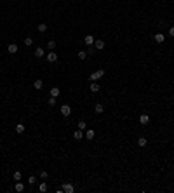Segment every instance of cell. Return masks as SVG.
<instances>
[{
  "instance_id": "7402d4cb",
  "label": "cell",
  "mask_w": 174,
  "mask_h": 193,
  "mask_svg": "<svg viewBox=\"0 0 174 193\" xmlns=\"http://www.w3.org/2000/svg\"><path fill=\"white\" fill-rule=\"evenodd\" d=\"M47 47L51 49V50H54V49H56V42H54V40H49V42H47Z\"/></svg>"
},
{
  "instance_id": "f546056e",
  "label": "cell",
  "mask_w": 174,
  "mask_h": 193,
  "mask_svg": "<svg viewBox=\"0 0 174 193\" xmlns=\"http://www.w3.org/2000/svg\"><path fill=\"white\" fill-rule=\"evenodd\" d=\"M169 35H171V37H174V26H171V28H169Z\"/></svg>"
},
{
  "instance_id": "8992f818",
  "label": "cell",
  "mask_w": 174,
  "mask_h": 193,
  "mask_svg": "<svg viewBox=\"0 0 174 193\" xmlns=\"http://www.w3.org/2000/svg\"><path fill=\"white\" fill-rule=\"evenodd\" d=\"M44 56H45V50H44L42 47L35 49V58H44Z\"/></svg>"
},
{
  "instance_id": "2e32d148",
  "label": "cell",
  "mask_w": 174,
  "mask_h": 193,
  "mask_svg": "<svg viewBox=\"0 0 174 193\" xmlns=\"http://www.w3.org/2000/svg\"><path fill=\"white\" fill-rule=\"evenodd\" d=\"M14 190H16V191H23V190H24V184L19 183V181H16V186H14Z\"/></svg>"
},
{
  "instance_id": "d4e9b609",
  "label": "cell",
  "mask_w": 174,
  "mask_h": 193,
  "mask_svg": "<svg viewBox=\"0 0 174 193\" xmlns=\"http://www.w3.org/2000/svg\"><path fill=\"white\" fill-rule=\"evenodd\" d=\"M78 58H80V59H85L87 58V52H85V50H80V52H78Z\"/></svg>"
},
{
  "instance_id": "f1b7e54d",
  "label": "cell",
  "mask_w": 174,
  "mask_h": 193,
  "mask_svg": "<svg viewBox=\"0 0 174 193\" xmlns=\"http://www.w3.org/2000/svg\"><path fill=\"white\" fill-rule=\"evenodd\" d=\"M40 177H42V179H47V171H42V172H40Z\"/></svg>"
},
{
  "instance_id": "d6986e66",
  "label": "cell",
  "mask_w": 174,
  "mask_h": 193,
  "mask_svg": "<svg viewBox=\"0 0 174 193\" xmlns=\"http://www.w3.org/2000/svg\"><path fill=\"white\" fill-rule=\"evenodd\" d=\"M146 143H148V141H146V137H139V139H138V146H141V148H143V146H146Z\"/></svg>"
},
{
  "instance_id": "ba28073f",
  "label": "cell",
  "mask_w": 174,
  "mask_h": 193,
  "mask_svg": "<svg viewBox=\"0 0 174 193\" xmlns=\"http://www.w3.org/2000/svg\"><path fill=\"white\" fill-rule=\"evenodd\" d=\"M94 131L92 129H85V139H94Z\"/></svg>"
},
{
  "instance_id": "5b68a950",
  "label": "cell",
  "mask_w": 174,
  "mask_h": 193,
  "mask_svg": "<svg viewBox=\"0 0 174 193\" xmlns=\"http://www.w3.org/2000/svg\"><path fill=\"white\" fill-rule=\"evenodd\" d=\"M61 190H63V191H66V193H73V190H75V186H73V184H70V183H65Z\"/></svg>"
},
{
  "instance_id": "4dcf8cb0",
  "label": "cell",
  "mask_w": 174,
  "mask_h": 193,
  "mask_svg": "<svg viewBox=\"0 0 174 193\" xmlns=\"http://www.w3.org/2000/svg\"><path fill=\"white\" fill-rule=\"evenodd\" d=\"M172 99H174V96H172Z\"/></svg>"
},
{
  "instance_id": "e0dca14e",
  "label": "cell",
  "mask_w": 174,
  "mask_h": 193,
  "mask_svg": "<svg viewBox=\"0 0 174 193\" xmlns=\"http://www.w3.org/2000/svg\"><path fill=\"white\" fill-rule=\"evenodd\" d=\"M40 31V33H45V31H47V24H45V23H40L39 24V28H37Z\"/></svg>"
},
{
  "instance_id": "52a82bcc",
  "label": "cell",
  "mask_w": 174,
  "mask_h": 193,
  "mask_svg": "<svg viewBox=\"0 0 174 193\" xmlns=\"http://www.w3.org/2000/svg\"><path fill=\"white\" fill-rule=\"evenodd\" d=\"M94 47H96L97 50L105 49V42H103V40H94Z\"/></svg>"
},
{
  "instance_id": "8fae6325",
  "label": "cell",
  "mask_w": 174,
  "mask_h": 193,
  "mask_svg": "<svg viewBox=\"0 0 174 193\" xmlns=\"http://www.w3.org/2000/svg\"><path fill=\"white\" fill-rule=\"evenodd\" d=\"M85 44L87 45H94V37L92 35H85Z\"/></svg>"
},
{
  "instance_id": "484cf974",
  "label": "cell",
  "mask_w": 174,
  "mask_h": 193,
  "mask_svg": "<svg viewBox=\"0 0 174 193\" xmlns=\"http://www.w3.org/2000/svg\"><path fill=\"white\" fill-rule=\"evenodd\" d=\"M14 179H16V181H21V172H19V171L14 172Z\"/></svg>"
},
{
  "instance_id": "4316f807",
  "label": "cell",
  "mask_w": 174,
  "mask_h": 193,
  "mask_svg": "<svg viewBox=\"0 0 174 193\" xmlns=\"http://www.w3.org/2000/svg\"><path fill=\"white\" fill-rule=\"evenodd\" d=\"M56 105V97H49V106H54Z\"/></svg>"
},
{
  "instance_id": "5bb4252c",
  "label": "cell",
  "mask_w": 174,
  "mask_h": 193,
  "mask_svg": "<svg viewBox=\"0 0 174 193\" xmlns=\"http://www.w3.org/2000/svg\"><path fill=\"white\" fill-rule=\"evenodd\" d=\"M33 87H35V89H42V87H44V82H42L40 78H37V80L33 82Z\"/></svg>"
},
{
  "instance_id": "9a60e30c",
  "label": "cell",
  "mask_w": 174,
  "mask_h": 193,
  "mask_svg": "<svg viewBox=\"0 0 174 193\" xmlns=\"http://www.w3.org/2000/svg\"><path fill=\"white\" fill-rule=\"evenodd\" d=\"M73 137H75V139H82V137H84V134H82V131H80V129H77V131H75V132H73Z\"/></svg>"
},
{
  "instance_id": "7c38bea8",
  "label": "cell",
  "mask_w": 174,
  "mask_h": 193,
  "mask_svg": "<svg viewBox=\"0 0 174 193\" xmlns=\"http://www.w3.org/2000/svg\"><path fill=\"white\" fill-rule=\"evenodd\" d=\"M7 50H9L10 54H16V52H18V45H16V44H10L9 47H7Z\"/></svg>"
},
{
  "instance_id": "30bf717a",
  "label": "cell",
  "mask_w": 174,
  "mask_h": 193,
  "mask_svg": "<svg viewBox=\"0 0 174 193\" xmlns=\"http://www.w3.org/2000/svg\"><path fill=\"white\" fill-rule=\"evenodd\" d=\"M59 96V87H52L51 89V97H58Z\"/></svg>"
},
{
  "instance_id": "4fadbf2b",
  "label": "cell",
  "mask_w": 174,
  "mask_h": 193,
  "mask_svg": "<svg viewBox=\"0 0 174 193\" xmlns=\"http://www.w3.org/2000/svg\"><path fill=\"white\" fill-rule=\"evenodd\" d=\"M99 89H101V87H99V84H96V82H92V84H91V92H99Z\"/></svg>"
},
{
  "instance_id": "44dd1931",
  "label": "cell",
  "mask_w": 174,
  "mask_h": 193,
  "mask_svg": "<svg viewBox=\"0 0 174 193\" xmlns=\"http://www.w3.org/2000/svg\"><path fill=\"white\" fill-rule=\"evenodd\" d=\"M16 132H18V134H23V132H24V125H23V124H18V125H16Z\"/></svg>"
},
{
  "instance_id": "277c9868",
  "label": "cell",
  "mask_w": 174,
  "mask_h": 193,
  "mask_svg": "<svg viewBox=\"0 0 174 193\" xmlns=\"http://www.w3.org/2000/svg\"><path fill=\"white\" fill-rule=\"evenodd\" d=\"M45 58H47V61H49V63H56V61H58V54H56L54 50H51V52H49Z\"/></svg>"
},
{
  "instance_id": "ac0fdd59",
  "label": "cell",
  "mask_w": 174,
  "mask_h": 193,
  "mask_svg": "<svg viewBox=\"0 0 174 193\" xmlns=\"http://www.w3.org/2000/svg\"><path fill=\"white\" fill-rule=\"evenodd\" d=\"M94 111H96V113H103V111H105V108H103V105H101V103H97L96 106H94Z\"/></svg>"
},
{
  "instance_id": "7a4b0ae2",
  "label": "cell",
  "mask_w": 174,
  "mask_h": 193,
  "mask_svg": "<svg viewBox=\"0 0 174 193\" xmlns=\"http://www.w3.org/2000/svg\"><path fill=\"white\" fill-rule=\"evenodd\" d=\"M59 111H61V115L63 117H68L70 113H71V108H70V105H63V106L59 108Z\"/></svg>"
},
{
  "instance_id": "9c48e42d",
  "label": "cell",
  "mask_w": 174,
  "mask_h": 193,
  "mask_svg": "<svg viewBox=\"0 0 174 193\" xmlns=\"http://www.w3.org/2000/svg\"><path fill=\"white\" fill-rule=\"evenodd\" d=\"M164 40H165V37L162 33H157V35H155V42H157V44H162Z\"/></svg>"
},
{
  "instance_id": "603a6c76",
  "label": "cell",
  "mask_w": 174,
  "mask_h": 193,
  "mask_svg": "<svg viewBox=\"0 0 174 193\" xmlns=\"http://www.w3.org/2000/svg\"><path fill=\"white\" fill-rule=\"evenodd\" d=\"M31 44H33V40H31V37H26V38H24V45H26V47H30Z\"/></svg>"
},
{
  "instance_id": "83f0119b",
  "label": "cell",
  "mask_w": 174,
  "mask_h": 193,
  "mask_svg": "<svg viewBox=\"0 0 174 193\" xmlns=\"http://www.w3.org/2000/svg\"><path fill=\"white\" fill-rule=\"evenodd\" d=\"M35 181H37V177H35V176H30V177H28V183L30 184H33Z\"/></svg>"
},
{
  "instance_id": "ffe728a7",
  "label": "cell",
  "mask_w": 174,
  "mask_h": 193,
  "mask_svg": "<svg viewBox=\"0 0 174 193\" xmlns=\"http://www.w3.org/2000/svg\"><path fill=\"white\" fill-rule=\"evenodd\" d=\"M77 127H78V129H80V131H85V129H87V124H85V122H84V120H80V122H78V124H77Z\"/></svg>"
},
{
  "instance_id": "3957f363",
  "label": "cell",
  "mask_w": 174,
  "mask_h": 193,
  "mask_svg": "<svg viewBox=\"0 0 174 193\" xmlns=\"http://www.w3.org/2000/svg\"><path fill=\"white\" fill-rule=\"evenodd\" d=\"M139 124H141V125H148V124H150V115H146V113L139 115Z\"/></svg>"
},
{
  "instance_id": "cb8c5ba5",
  "label": "cell",
  "mask_w": 174,
  "mask_h": 193,
  "mask_svg": "<svg viewBox=\"0 0 174 193\" xmlns=\"http://www.w3.org/2000/svg\"><path fill=\"white\" fill-rule=\"evenodd\" d=\"M39 190H40V191H47V184H45V183H40Z\"/></svg>"
},
{
  "instance_id": "6da1fadb",
  "label": "cell",
  "mask_w": 174,
  "mask_h": 193,
  "mask_svg": "<svg viewBox=\"0 0 174 193\" xmlns=\"http://www.w3.org/2000/svg\"><path fill=\"white\" fill-rule=\"evenodd\" d=\"M103 75H105V70H97L96 73H91V75H89V80H91V82H96L97 78H101Z\"/></svg>"
}]
</instances>
